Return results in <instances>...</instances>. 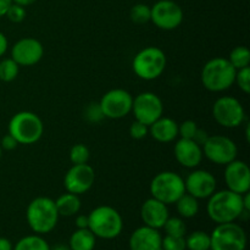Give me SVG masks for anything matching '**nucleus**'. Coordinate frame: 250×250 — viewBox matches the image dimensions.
I'll list each match as a JSON object with an SVG mask.
<instances>
[{
    "mask_svg": "<svg viewBox=\"0 0 250 250\" xmlns=\"http://www.w3.org/2000/svg\"><path fill=\"white\" fill-rule=\"evenodd\" d=\"M246 212L248 211L244 210L242 194H237L229 189L215 190L208 198L207 214L216 225L236 222Z\"/></svg>",
    "mask_w": 250,
    "mask_h": 250,
    "instance_id": "nucleus-1",
    "label": "nucleus"
},
{
    "mask_svg": "<svg viewBox=\"0 0 250 250\" xmlns=\"http://www.w3.org/2000/svg\"><path fill=\"white\" fill-rule=\"evenodd\" d=\"M55 200L49 197H37L32 200L26 209V220L29 229L36 234L50 233L59 221Z\"/></svg>",
    "mask_w": 250,
    "mask_h": 250,
    "instance_id": "nucleus-2",
    "label": "nucleus"
},
{
    "mask_svg": "<svg viewBox=\"0 0 250 250\" xmlns=\"http://www.w3.org/2000/svg\"><path fill=\"white\" fill-rule=\"evenodd\" d=\"M88 219H89L88 229L97 238L105 239V241L115 239L121 234L124 229V219L121 214L110 205H100L94 208L88 214Z\"/></svg>",
    "mask_w": 250,
    "mask_h": 250,
    "instance_id": "nucleus-3",
    "label": "nucleus"
},
{
    "mask_svg": "<svg viewBox=\"0 0 250 250\" xmlns=\"http://www.w3.org/2000/svg\"><path fill=\"white\" fill-rule=\"evenodd\" d=\"M236 71L229 59L214 58L203 66L200 75L202 84L209 92H225L233 85Z\"/></svg>",
    "mask_w": 250,
    "mask_h": 250,
    "instance_id": "nucleus-4",
    "label": "nucleus"
},
{
    "mask_svg": "<svg viewBox=\"0 0 250 250\" xmlns=\"http://www.w3.org/2000/svg\"><path fill=\"white\" fill-rule=\"evenodd\" d=\"M9 133L19 144L31 146L37 143L44 133V125L41 117L32 111H20L9 122Z\"/></svg>",
    "mask_w": 250,
    "mask_h": 250,
    "instance_id": "nucleus-5",
    "label": "nucleus"
},
{
    "mask_svg": "<svg viewBox=\"0 0 250 250\" xmlns=\"http://www.w3.org/2000/svg\"><path fill=\"white\" fill-rule=\"evenodd\" d=\"M167 65V59L163 49L146 46L134 55L132 68L137 77L144 81H154L160 77Z\"/></svg>",
    "mask_w": 250,
    "mask_h": 250,
    "instance_id": "nucleus-6",
    "label": "nucleus"
},
{
    "mask_svg": "<svg viewBox=\"0 0 250 250\" xmlns=\"http://www.w3.org/2000/svg\"><path fill=\"white\" fill-rule=\"evenodd\" d=\"M150 194L164 204H175L186 193L185 178L173 171L156 173L150 182Z\"/></svg>",
    "mask_w": 250,
    "mask_h": 250,
    "instance_id": "nucleus-7",
    "label": "nucleus"
},
{
    "mask_svg": "<svg viewBox=\"0 0 250 250\" xmlns=\"http://www.w3.org/2000/svg\"><path fill=\"white\" fill-rule=\"evenodd\" d=\"M247 233L236 222L219 224L210 234V250H246Z\"/></svg>",
    "mask_w": 250,
    "mask_h": 250,
    "instance_id": "nucleus-8",
    "label": "nucleus"
},
{
    "mask_svg": "<svg viewBox=\"0 0 250 250\" xmlns=\"http://www.w3.org/2000/svg\"><path fill=\"white\" fill-rule=\"evenodd\" d=\"M214 120L225 128H237L246 121V110L237 98L225 95L215 100L212 105Z\"/></svg>",
    "mask_w": 250,
    "mask_h": 250,
    "instance_id": "nucleus-9",
    "label": "nucleus"
},
{
    "mask_svg": "<svg viewBox=\"0 0 250 250\" xmlns=\"http://www.w3.org/2000/svg\"><path fill=\"white\" fill-rule=\"evenodd\" d=\"M203 155L215 165L226 166L237 159L238 148L231 138L221 134L209 136L208 141L202 146Z\"/></svg>",
    "mask_w": 250,
    "mask_h": 250,
    "instance_id": "nucleus-10",
    "label": "nucleus"
},
{
    "mask_svg": "<svg viewBox=\"0 0 250 250\" xmlns=\"http://www.w3.org/2000/svg\"><path fill=\"white\" fill-rule=\"evenodd\" d=\"M133 97L131 93L122 88H115L105 93L100 99L99 105L106 119L120 120L126 117L132 111Z\"/></svg>",
    "mask_w": 250,
    "mask_h": 250,
    "instance_id": "nucleus-11",
    "label": "nucleus"
},
{
    "mask_svg": "<svg viewBox=\"0 0 250 250\" xmlns=\"http://www.w3.org/2000/svg\"><path fill=\"white\" fill-rule=\"evenodd\" d=\"M150 21L158 28L172 31L183 22V10L173 0H159L150 7Z\"/></svg>",
    "mask_w": 250,
    "mask_h": 250,
    "instance_id": "nucleus-12",
    "label": "nucleus"
},
{
    "mask_svg": "<svg viewBox=\"0 0 250 250\" xmlns=\"http://www.w3.org/2000/svg\"><path fill=\"white\" fill-rule=\"evenodd\" d=\"M137 121L150 126L164 114V104L158 94L153 92L139 93L133 98L132 111Z\"/></svg>",
    "mask_w": 250,
    "mask_h": 250,
    "instance_id": "nucleus-13",
    "label": "nucleus"
},
{
    "mask_svg": "<svg viewBox=\"0 0 250 250\" xmlns=\"http://www.w3.org/2000/svg\"><path fill=\"white\" fill-rule=\"evenodd\" d=\"M95 182L94 168L87 164L72 165L63 177V187L66 192L82 195L93 187Z\"/></svg>",
    "mask_w": 250,
    "mask_h": 250,
    "instance_id": "nucleus-14",
    "label": "nucleus"
},
{
    "mask_svg": "<svg viewBox=\"0 0 250 250\" xmlns=\"http://www.w3.org/2000/svg\"><path fill=\"white\" fill-rule=\"evenodd\" d=\"M44 46L38 39L26 37L12 45L11 59L19 66H34L43 59Z\"/></svg>",
    "mask_w": 250,
    "mask_h": 250,
    "instance_id": "nucleus-15",
    "label": "nucleus"
},
{
    "mask_svg": "<svg viewBox=\"0 0 250 250\" xmlns=\"http://www.w3.org/2000/svg\"><path fill=\"white\" fill-rule=\"evenodd\" d=\"M216 178L207 170H194L186 177V193L197 199H208L216 190Z\"/></svg>",
    "mask_w": 250,
    "mask_h": 250,
    "instance_id": "nucleus-16",
    "label": "nucleus"
},
{
    "mask_svg": "<svg viewBox=\"0 0 250 250\" xmlns=\"http://www.w3.org/2000/svg\"><path fill=\"white\" fill-rule=\"evenodd\" d=\"M224 177L227 189L237 194H244L250 190V168L246 161L234 159L227 164Z\"/></svg>",
    "mask_w": 250,
    "mask_h": 250,
    "instance_id": "nucleus-17",
    "label": "nucleus"
},
{
    "mask_svg": "<svg viewBox=\"0 0 250 250\" xmlns=\"http://www.w3.org/2000/svg\"><path fill=\"white\" fill-rule=\"evenodd\" d=\"M175 159L181 166L187 168H195L203 160V150L199 144L193 139L180 138L173 146Z\"/></svg>",
    "mask_w": 250,
    "mask_h": 250,
    "instance_id": "nucleus-18",
    "label": "nucleus"
},
{
    "mask_svg": "<svg viewBox=\"0 0 250 250\" xmlns=\"http://www.w3.org/2000/svg\"><path fill=\"white\" fill-rule=\"evenodd\" d=\"M167 205L155 198H149L142 204L141 219L146 226L155 229H161L168 219Z\"/></svg>",
    "mask_w": 250,
    "mask_h": 250,
    "instance_id": "nucleus-19",
    "label": "nucleus"
},
{
    "mask_svg": "<svg viewBox=\"0 0 250 250\" xmlns=\"http://www.w3.org/2000/svg\"><path fill=\"white\" fill-rule=\"evenodd\" d=\"M163 236L159 229L149 226H141L133 231L128 239L129 250H163Z\"/></svg>",
    "mask_w": 250,
    "mask_h": 250,
    "instance_id": "nucleus-20",
    "label": "nucleus"
},
{
    "mask_svg": "<svg viewBox=\"0 0 250 250\" xmlns=\"http://www.w3.org/2000/svg\"><path fill=\"white\" fill-rule=\"evenodd\" d=\"M149 134L159 143H171L178 137V124L170 117L161 116L149 126Z\"/></svg>",
    "mask_w": 250,
    "mask_h": 250,
    "instance_id": "nucleus-21",
    "label": "nucleus"
},
{
    "mask_svg": "<svg viewBox=\"0 0 250 250\" xmlns=\"http://www.w3.org/2000/svg\"><path fill=\"white\" fill-rule=\"evenodd\" d=\"M55 207L60 216H75L81 210L80 195L66 192L55 200Z\"/></svg>",
    "mask_w": 250,
    "mask_h": 250,
    "instance_id": "nucleus-22",
    "label": "nucleus"
},
{
    "mask_svg": "<svg viewBox=\"0 0 250 250\" xmlns=\"http://www.w3.org/2000/svg\"><path fill=\"white\" fill-rule=\"evenodd\" d=\"M97 237L89 229H77L70 237L68 247L71 250H94Z\"/></svg>",
    "mask_w": 250,
    "mask_h": 250,
    "instance_id": "nucleus-23",
    "label": "nucleus"
},
{
    "mask_svg": "<svg viewBox=\"0 0 250 250\" xmlns=\"http://www.w3.org/2000/svg\"><path fill=\"white\" fill-rule=\"evenodd\" d=\"M175 204L176 210L182 219H192L199 212V199L188 193H185Z\"/></svg>",
    "mask_w": 250,
    "mask_h": 250,
    "instance_id": "nucleus-24",
    "label": "nucleus"
},
{
    "mask_svg": "<svg viewBox=\"0 0 250 250\" xmlns=\"http://www.w3.org/2000/svg\"><path fill=\"white\" fill-rule=\"evenodd\" d=\"M14 250H50V246L43 237L34 233L22 237L14 246Z\"/></svg>",
    "mask_w": 250,
    "mask_h": 250,
    "instance_id": "nucleus-25",
    "label": "nucleus"
},
{
    "mask_svg": "<svg viewBox=\"0 0 250 250\" xmlns=\"http://www.w3.org/2000/svg\"><path fill=\"white\" fill-rule=\"evenodd\" d=\"M186 238V250H210V234L204 231H194Z\"/></svg>",
    "mask_w": 250,
    "mask_h": 250,
    "instance_id": "nucleus-26",
    "label": "nucleus"
},
{
    "mask_svg": "<svg viewBox=\"0 0 250 250\" xmlns=\"http://www.w3.org/2000/svg\"><path fill=\"white\" fill-rule=\"evenodd\" d=\"M229 61L236 70L249 67L250 65V51L247 46L238 45L231 50L229 55Z\"/></svg>",
    "mask_w": 250,
    "mask_h": 250,
    "instance_id": "nucleus-27",
    "label": "nucleus"
},
{
    "mask_svg": "<svg viewBox=\"0 0 250 250\" xmlns=\"http://www.w3.org/2000/svg\"><path fill=\"white\" fill-rule=\"evenodd\" d=\"M19 72L20 66L11 58L2 59L0 61V81L6 83L12 82L17 78Z\"/></svg>",
    "mask_w": 250,
    "mask_h": 250,
    "instance_id": "nucleus-28",
    "label": "nucleus"
},
{
    "mask_svg": "<svg viewBox=\"0 0 250 250\" xmlns=\"http://www.w3.org/2000/svg\"><path fill=\"white\" fill-rule=\"evenodd\" d=\"M163 229L164 231H165V233L170 234V236L185 237L186 232H187V226H186L182 217H176V216L173 217L168 216V219L166 220Z\"/></svg>",
    "mask_w": 250,
    "mask_h": 250,
    "instance_id": "nucleus-29",
    "label": "nucleus"
},
{
    "mask_svg": "<svg viewBox=\"0 0 250 250\" xmlns=\"http://www.w3.org/2000/svg\"><path fill=\"white\" fill-rule=\"evenodd\" d=\"M150 6L146 4H136L132 6L131 11H129V17H131L132 22L137 24H144L146 22L150 21Z\"/></svg>",
    "mask_w": 250,
    "mask_h": 250,
    "instance_id": "nucleus-30",
    "label": "nucleus"
},
{
    "mask_svg": "<svg viewBox=\"0 0 250 250\" xmlns=\"http://www.w3.org/2000/svg\"><path fill=\"white\" fill-rule=\"evenodd\" d=\"M89 149L82 143L75 144L70 149V161L72 165H80V164H87L89 160Z\"/></svg>",
    "mask_w": 250,
    "mask_h": 250,
    "instance_id": "nucleus-31",
    "label": "nucleus"
},
{
    "mask_svg": "<svg viewBox=\"0 0 250 250\" xmlns=\"http://www.w3.org/2000/svg\"><path fill=\"white\" fill-rule=\"evenodd\" d=\"M185 237L165 234V237H163V241H161V249L163 250H186Z\"/></svg>",
    "mask_w": 250,
    "mask_h": 250,
    "instance_id": "nucleus-32",
    "label": "nucleus"
},
{
    "mask_svg": "<svg viewBox=\"0 0 250 250\" xmlns=\"http://www.w3.org/2000/svg\"><path fill=\"white\" fill-rule=\"evenodd\" d=\"M234 83L238 85L239 89L244 94L250 93V67H244L241 70L236 71V77H234Z\"/></svg>",
    "mask_w": 250,
    "mask_h": 250,
    "instance_id": "nucleus-33",
    "label": "nucleus"
},
{
    "mask_svg": "<svg viewBox=\"0 0 250 250\" xmlns=\"http://www.w3.org/2000/svg\"><path fill=\"white\" fill-rule=\"evenodd\" d=\"M83 115H84L85 120H87L88 122H90V124H98V122L102 121L103 119H105L99 103H90V104L84 109V114Z\"/></svg>",
    "mask_w": 250,
    "mask_h": 250,
    "instance_id": "nucleus-34",
    "label": "nucleus"
},
{
    "mask_svg": "<svg viewBox=\"0 0 250 250\" xmlns=\"http://www.w3.org/2000/svg\"><path fill=\"white\" fill-rule=\"evenodd\" d=\"M26 15H27L26 9H24L23 6L12 2V4L10 5L9 9H7L5 16L7 17L9 21L14 22V23H20V22H22L24 19H26Z\"/></svg>",
    "mask_w": 250,
    "mask_h": 250,
    "instance_id": "nucleus-35",
    "label": "nucleus"
},
{
    "mask_svg": "<svg viewBox=\"0 0 250 250\" xmlns=\"http://www.w3.org/2000/svg\"><path fill=\"white\" fill-rule=\"evenodd\" d=\"M199 128L197 125V122L193 121V120H186L182 124L178 125V136L181 138L186 139H193L195 132Z\"/></svg>",
    "mask_w": 250,
    "mask_h": 250,
    "instance_id": "nucleus-36",
    "label": "nucleus"
},
{
    "mask_svg": "<svg viewBox=\"0 0 250 250\" xmlns=\"http://www.w3.org/2000/svg\"><path fill=\"white\" fill-rule=\"evenodd\" d=\"M148 134H149V126L137 121V120L134 122H132V125L129 126V136H131L133 139L139 141V139L146 138Z\"/></svg>",
    "mask_w": 250,
    "mask_h": 250,
    "instance_id": "nucleus-37",
    "label": "nucleus"
},
{
    "mask_svg": "<svg viewBox=\"0 0 250 250\" xmlns=\"http://www.w3.org/2000/svg\"><path fill=\"white\" fill-rule=\"evenodd\" d=\"M17 146H19V143H17L16 139H15L10 133L5 134V136L1 138V142H0V146H1V149L6 151L14 150V149L17 148Z\"/></svg>",
    "mask_w": 250,
    "mask_h": 250,
    "instance_id": "nucleus-38",
    "label": "nucleus"
},
{
    "mask_svg": "<svg viewBox=\"0 0 250 250\" xmlns=\"http://www.w3.org/2000/svg\"><path fill=\"white\" fill-rule=\"evenodd\" d=\"M209 136H210V134L208 133V132L205 131V129L198 128L197 132H195L194 137H193V141H194L197 144H199L200 146H203V144H204L205 142L208 141Z\"/></svg>",
    "mask_w": 250,
    "mask_h": 250,
    "instance_id": "nucleus-39",
    "label": "nucleus"
},
{
    "mask_svg": "<svg viewBox=\"0 0 250 250\" xmlns=\"http://www.w3.org/2000/svg\"><path fill=\"white\" fill-rule=\"evenodd\" d=\"M75 225L77 229H88L89 226V219H88V215H77L75 220Z\"/></svg>",
    "mask_w": 250,
    "mask_h": 250,
    "instance_id": "nucleus-40",
    "label": "nucleus"
},
{
    "mask_svg": "<svg viewBox=\"0 0 250 250\" xmlns=\"http://www.w3.org/2000/svg\"><path fill=\"white\" fill-rule=\"evenodd\" d=\"M7 46H9V42H7L6 36L2 32H0V58L6 53Z\"/></svg>",
    "mask_w": 250,
    "mask_h": 250,
    "instance_id": "nucleus-41",
    "label": "nucleus"
},
{
    "mask_svg": "<svg viewBox=\"0 0 250 250\" xmlns=\"http://www.w3.org/2000/svg\"><path fill=\"white\" fill-rule=\"evenodd\" d=\"M0 250H14V246L7 238L0 237Z\"/></svg>",
    "mask_w": 250,
    "mask_h": 250,
    "instance_id": "nucleus-42",
    "label": "nucleus"
},
{
    "mask_svg": "<svg viewBox=\"0 0 250 250\" xmlns=\"http://www.w3.org/2000/svg\"><path fill=\"white\" fill-rule=\"evenodd\" d=\"M12 4V0H0V17L5 16L7 9Z\"/></svg>",
    "mask_w": 250,
    "mask_h": 250,
    "instance_id": "nucleus-43",
    "label": "nucleus"
},
{
    "mask_svg": "<svg viewBox=\"0 0 250 250\" xmlns=\"http://www.w3.org/2000/svg\"><path fill=\"white\" fill-rule=\"evenodd\" d=\"M37 0H12V2L14 4H17V5H21V6L26 7V6H29V5L34 4Z\"/></svg>",
    "mask_w": 250,
    "mask_h": 250,
    "instance_id": "nucleus-44",
    "label": "nucleus"
},
{
    "mask_svg": "<svg viewBox=\"0 0 250 250\" xmlns=\"http://www.w3.org/2000/svg\"><path fill=\"white\" fill-rule=\"evenodd\" d=\"M50 250H71L70 247L66 246V244H56L54 246L53 248H50Z\"/></svg>",
    "mask_w": 250,
    "mask_h": 250,
    "instance_id": "nucleus-45",
    "label": "nucleus"
},
{
    "mask_svg": "<svg viewBox=\"0 0 250 250\" xmlns=\"http://www.w3.org/2000/svg\"><path fill=\"white\" fill-rule=\"evenodd\" d=\"M1 155H2V149L1 146H0V158H1Z\"/></svg>",
    "mask_w": 250,
    "mask_h": 250,
    "instance_id": "nucleus-46",
    "label": "nucleus"
}]
</instances>
